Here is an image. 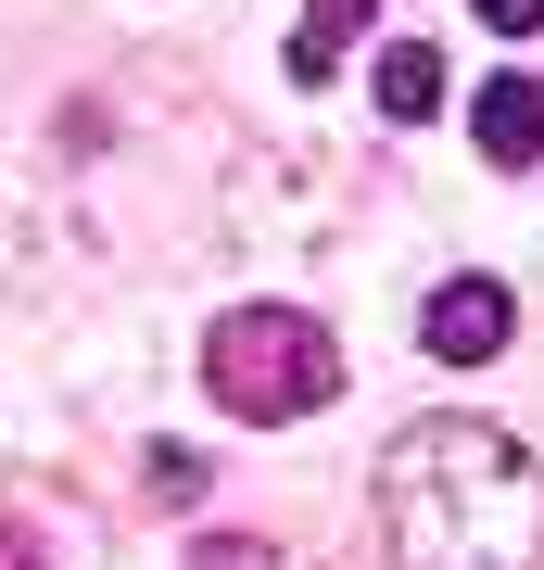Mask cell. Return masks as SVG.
<instances>
[{"mask_svg":"<svg viewBox=\"0 0 544 570\" xmlns=\"http://www.w3.org/2000/svg\"><path fill=\"white\" fill-rule=\"evenodd\" d=\"M380 520L405 570H544V469L494 419H418L380 456Z\"/></svg>","mask_w":544,"mask_h":570,"instance_id":"obj_1","label":"cell"},{"mask_svg":"<svg viewBox=\"0 0 544 570\" xmlns=\"http://www.w3.org/2000/svg\"><path fill=\"white\" fill-rule=\"evenodd\" d=\"M202 381H216L228 419H317L329 393H343V343H329L304 305H241L216 317V343H202Z\"/></svg>","mask_w":544,"mask_h":570,"instance_id":"obj_2","label":"cell"},{"mask_svg":"<svg viewBox=\"0 0 544 570\" xmlns=\"http://www.w3.org/2000/svg\"><path fill=\"white\" fill-rule=\"evenodd\" d=\"M506 330H520L506 279H444V292H431V317H418V343L444 355V367H482V355H506Z\"/></svg>","mask_w":544,"mask_h":570,"instance_id":"obj_3","label":"cell"},{"mask_svg":"<svg viewBox=\"0 0 544 570\" xmlns=\"http://www.w3.org/2000/svg\"><path fill=\"white\" fill-rule=\"evenodd\" d=\"M468 140H482V165H532L544 153V89L532 77H494L482 102H468Z\"/></svg>","mask_w":544,"mask_h":570,"instance_id":"obj_4","label":"cell"},{"mask_svg":"<svg viewBox=\"0 0 544 570\" xmlns=\"http://www.w3.org/2000/svg\"><path fill=\"white\" fill-rule=\"evenodd\" d=\"M380 115L393 127H431V115H444V51H431V39H393L380 51Z\"/></svg>","mask_w":544,"mask_h":570,"instance_id":"obj_5","label":"cell"},{"mask_svg":"<svg viewBox=\"0 0 544 570\" xmlns=\"http://www.w3.org/2000/svg\"><path fill=\"white\" fill-rule=\"evenodd\" d=\"M355 26H367V0H304V39H291V77H343Z\"/></svg>","mask_w":544,"mask_h":570,"instance_id":"obj_6","label":"cell"},{"mask_svg":"<svg viewBox=\"0 0 544 570\" xmlns=\"http://www.w3.org/2000/svg\"><path fill=\"white\" fill-rule=\"evenodd\" d=\"M190 570H279V546H254V532H202Z\"/></svg>","mask_w":544,"mask_h":570,"instance_id":"obj_7","label":"cell"},{"mask_svg":"<svg viewBox=\"0 0 544 570\" xmlns=\"http://www.w3.org/2000/svg\"><path fill=\"white\" fill-rule=\"evenodd\" d=\"M152 494H165V508H190V494H202V456H165V444H152Z\"/></svg>","mask_w":544,"mask_h":570,"instance_id":"obj_8","label":"cell"},{"mask_svg":"<svg viewBox=\"0 0 544 570\" xmlns=\"http://www.w3.org/2000/svg\"><path fill=\"white\" fill-rule=\"evenodd\" d=\"M468 13H482L494 39H532V26H544V0H468Z\"/></svg>","mask_w":544,"mask_h":570,"instance_id":"obj_9","label":"cell"}]
</instances>
